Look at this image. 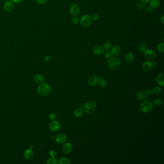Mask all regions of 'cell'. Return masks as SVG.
<instances>
[{
    "instance_id": "1",
    "label": "cell",
    "mask_w": 164,
    "mask_h": 164,
    "mask_svg": "<svg viewBox=\"0 0 164 164\" xmlns=\"http://www.w3.org/2000/svg\"><path fill=\"white\" fill-rule=\"evenodd\" d=\"M51 89L49 85L46 83H40L38 88L37 92L39 95L45 96L49 95L51 92Z\"/></svg>"
},
{
    "instance_id": "2",
    "label": "cell",
    "mask_w": 164,
    "mask_h": 164,
    "mask_svg": "<svg viewBox=\"0 0 164 164\" xmlns=\"http://www.w3.org/2000/svg\"><path fill=\"white\" fill-rule=\"evenodd\" d=\"M108 59V66L109 69L114 71L119 68L121 65V62L120 59L118 57L115 56H111Z\"/></svg>"
},
{
    "instance_id": "3",
    "label": "cell",
    "mask_w": 164,
    "mask_h": 164,
    "mask_svg": "<svg viewBox=\"0 0 164 164\" xmlns=\"http://www.w3.org/2000/svg\"><path fill=\"white\" fill-rule=\"evenodd\" d=\"M153 108V103L150 100H145L144 102H141L140 106L141 111L145 113H147L151 112Z\"/></svg>"
},
{
    "instance_id": "4",
    "label": "cell",
    "mask_w": 164,
    "mask_h": 164,
    "mask_svg": "<svg viewBox=\"0 0 164 164\" xmlns=\"http://www.w3.org/2000/svg\"><path fill=\"white\" fill-rule=\"evenodd\" d=\"M83 107L84 111L86 113L91 114L95 112L97 108V105L96 102L94 101H90L83 105Z\"/></svg>"
},
{
    "instance_id": "5",
    "label": "cell",
    "mask_w": 164,
    "mask_h": 164,
    "mask_svg": "<svg viewBox=\"0 0 164 164\" xmlns=\"http://www.w3.org/2000/svg\"><path fill=\"white\" fill-rule=\"evenodd\" d=\"M92 19L91 16L89 15L86 14L82 16L79 20V22L81 26L84 28H89L91 25L92 23Z\"/></svg>"
},
{
    "instance_id": "6",
    "label": "cell",
    "mask_w": 164,
    "mask_h": 164,
    "mask_svg": "<svg viewBox=\"0 0 164 164\" xmlns=\"http://www.w3.org/2000/svg\"><path fill=\"white\" fill-rule=\"evenodd\" d=\"M145 57L148 60H153L156 57V54L154 51L151 49L146 50L144 52Z\"/></svg>"
},
{
    "instance_id": "7",
    "label": "cell",
    "mask_w": 164,
    "mask_h": 164,
    "mask_svg": "<svg viewBox=\"0 0 164 164\" xmlns=\"http://www.w3.org/2000/svg\"><path fill=\"white\" fill-rule=\"evenodd\" d=\"M61 127V124L57 120H53L50 123L49 128L50 131H57Z\"/></svg>"
},
{
    "instance_id": "8",
    "label": "cell",
    "mask_w": 164,
    "mask_h": 164,
    "mask_svg": "<svg viewBox=\"0 0 164 164\" xmlns=\"http://www.w3.org/2000/svg\"><path fill=\"white\" fill-rule=\"evenodd\" d=\"M69 12L73 16H77L80 13L79 7L76 4H73L70 7Z\"/></svg>"
},
{
    "instance_id": "9",
    "label": "cell",
    "mask_w": 164,
    "mask_h": 164,
    "mask_svg": "<svg viewBox=\"0 0 164 164\" xmlns=\"http://www.w3.org/2000/svg\"><path fill=\"white\" fill-rule=\"evenodd\" d=\"M72 150V145L70 142H66L62 147V151L64 154H69Z\"/></svg>"
},
{
    "instance_id": "10",
    "label": "cell",
    "mask_w": 164,
    "mask_h": 164,
    "mask_svg": "<svg viewBox=\"0 0 164 164\" xmlns=\"http://www.w3.org/2000/svg\"><path fill=\"white\" fill-rule=\"evenodd\" d=\"M4 9L7 12H12L14 9V5L13 2L10 1H6L4 3Z\"/></svg>"
},
{
    "instance_id": "11",
    "label": "cell",
    "mask_w": 164,
    "mask_h": 164,
    "mask_svg": "<svg viewBox=\"0 0 164 164\" xmlns=\"http://www.w3.org/2000/svg\"><path fill=\"white\" fill-rule=\"evenodd\" d=\"M56 141L58 144H63L67 140V137L64 134H59L57 135L55 137Z\"/></svg>"
},
{
    "instance_id": "12",
    "label": "cell",
    "mask_w": 164,
    "mask_h": 164,
    "mask_svg": "<svg viewBox=\"0 0 164 164\" xmlns=\"http://www.w3.org/2000/svg\"><path fill=\"white\" fill-rule=\"evenodd\" d=\"M148 96H149V94H148L147 92L141 91H139L137 93L136 97L139 100L145 101L146 99H147Z\"/></svg>"
},
{
    "instance_id": "13",
    "label": "cell",
    "mask_w": 164,
    "mask_h": 164,
    "mask_svg": "<svg viewBox=\"0 0 164 164\" xmlns=\"http://www.w3.org/2000/svg\"><path fill=\"white\" fill-rule=\"evenodd\" d=\"M105 49L104 47L100 45H98L94 46L92 49V52L94 54L96 55H101L104 52Z\"/></svg>"
},
{
    "instance_id": "14",
    "label": "cell",
    "mask_w": 164,
    "mask_h": 164,
    "mask_svg": "<svg viewBox=\"0 0 164 164\" xmlns=\"http://www.w3.org/2000/svg\"><path fill=\"white\" fill-rule=\"evenodd\" d=\"M153 66L152 63L150 62V61H147L142 64V68L145 71L148 72L152 69Z\"/></svg>"
},
{
    "instance_id": "15",
    "label": "cell",
    "mask_w": 164,
    "mask_h": 164,
    "mask_svg": "<svg viewBox=\"0 0 164 164\" xmlns=\"http://www.w3.org/2000/svg\"><path fill=\"white\" fill-rule=\"evenodd\" d=\"M111 53L112 55L114 56H117L119 55L121 53V48L118 45H114L111 50Z\"/></svg>"
},
{
    "instance_id": "16",
    "label": "cell",
    "mask_w": 164,
    "mask_h": 164,
    "mask_svg": "<svg viewBox=\"0 0 164 164\" xmlns=\"http://www.w3.org/2000/svg\"><path fill=\"white\" fill-rule=\"evenodd\" d=\"M156 80L158 85L161 87H163L164 85V73H159L157 76Z\"/></svg>"
},
{
    "instance_id": "17",
    "label": "cell",
    "mask_w": 164,
    "mask_h": 164,
    "mask_svg": "<svg viewBox=\"0 0 164 164\" xmlns=\"http://www.w3.org/2000/svg\"><path fill=\"white\" fill-rule=\"evenodd\" d=\"M24 157L27 160H30L33 157V153L32 150L29 149L24 152Z\"/></svg>"
},
{
    "instance_id": "18",
    "label": "cell",
    "mask_w": 164,
    "mask_h": 164,
    "mask_svg": "<svg viewBox=\"0 0 164 164\" xmlns=\"http://www.w3.org/2000/svg\"><path fill=\"white\" fill-rule=\"evenodd\" d=\"M149 5L152 8H157L160 5V1L159 0H150Z\"/></svg>"
},
{
    "instance_id": "19",
    "label": "cell",
    "mask_w": 164,
    "mask_h": 164,
    "mask_svg": "<svg viewBox=\"0 0 164 164\" xmlns=\"http://www.w3.org/2000/svg\"><path fill=\"white\" fill-rule=\"evenodd\" d=\"M98 77L97 76L93 75L89 79V84L90 85L93 86L97 84Z\"/></svg>"
},
{
    "instance_id": "20",
    "label": "cell",
    "mask_w": 164,
    "mask_h": 164,
    "mask_svg": "<svg viewBox=\"0 0 164 164\" xmlns=\"http://www.w3.org/2000/svg\"><path fill=\"white\" fill-rule=\"evenodd\" d=\"M34 80L37 83L40 84L44 81V77L41 74H37L34 77Z\"/></svg>"
},
{
    "instance_id": "21",
    "label": "cell",
    "mask_w": 164,
    "mask_h": 164,
    "mask_svg": "<svg viewBox=\"0 0 164 164\" xmlns=\"http://www.w3.org/2000/svg\"><path fill=\"white\" fill-rule=\"evenodd\" d=\"M100 87L101 88H105L106 85V82L105 79H102L101 78H99L97 80V83Z\"/></svg>"
},
{
    "instance_id": "22",
    "label": "cell",
    "mask_w": 164,
    "mask_h": 164,
    "mask_svg": "<svg viewBox=\"0 0 164 164\" xmlns=\"http://www.w3.org/2000/svg\"><path fill=\"white\" fill-rule=\"evenodd\" d=\"M134 58V56L133 53H128L126 54L125 56V59L126 61L128 62H131L133 60Z\"/></svg>"
},
{
    "instance_id": "23",
    "label": "cell",
    "mask_w": 164,
    "mask_h": 164,
    "mask_svg": "<svg viewBox=\"0 0 164 164\" xmlns=\"http://www.w3.org/2000/svg\"><path fill=\"white\" fill-rule=\"evenodd\" d=\"M74 114L76 117H77V118L81 117L83 115V110L82 109L80 108H78L76 109L74 111Z\"/></svg>"
},
{
    "instance_id": "24",
    "label": "cell",
    "mask_w": 164,
    "mask_h": 164,
    "mask_svg": "<svg viewBox=\"0 0 164 164\" xmlns=\"http://www.w3.org/2000/svg\"><path fill=\"white\" fill-rule=\"evenodd\" d=\"M162 91V89L160 87L155 86L153 89L152 92L154 94V95H159L161 93Z\"/></svg>"
},
{
    "instance_id": "25",
    "label": "cell",
    "mask_w": 164,
    "mask_h": 164,
    "mask_svg": "<svg viewBox=\"0 0 164 164\" xmlns=\"http://www.w3.org/2000/svg\"><path fill=\"white\" fill-rule=\"evenodd\" d=\"M147 44L146 43H141V44L139 46V50L141 52L144 53L145 51L147 50Z\"/></svg>"
},
{
    "instance_id": "26",
    "label": "cell",
    "mask_w": 164,
    "mask_h": 164,
    "mask_svg": "<svg viewBox=\"0 0 164 164\" xmlns=\"http://www.w3.org/2000/svg\"><path fill=\"white\" fill-rule=\"evenodd\" d=\"M59 164H70L71 162L69 160V159L67 158H64L60 159L59 160Z\"/></svg>"
},
{
    "instance_id": "27",
    "label": "cell",
    "mask_w": 164,
    "mask_h": 164,
    "mask_svg": "<svg viewBox=\"0 0 164 164\" xmlns=\"http://www.w3.org/2000/svg\"><path fill=\"white\" fill-rule=\"evenodd\" d=\"M157 50L159 52L164 53V43H159L157 46Z\"/></svg>"
},
{
    "instance_id": "28",
    "label": "cell",
    "mask_w": 164,
    "mask_h": 164,
    "mask_svg": "<svg viewBox=\"0 0 164 164\" xmlns=\"http://www.w3.org/2000/svg\"><path fill=\"white\" fill-rule=\"evenodd\" d=\"M46 163L47 164H57L58 163V162L56 158H51L48 159Z\"/></svg>"
},
{
    "instance_id": "29",
    "label": "cell",
    "mask_w": 164,
    "mask_h": 164,
    "mask_svg": "<svg viewBox=\"0 0 164 164\" xmlns=\"http://www.w3.org/2000/svg\"><path fill=\"white\" fill-rule=\"evenodd\" d=\"M111 43H110V42L107 41V42H106L104 43L103 47H104V49L106 50H108L111 48Z\"/></svg>"
},
{
    "instance_id": "30",
    "label": "cell",
    "mask_w": 164,
    "mask_h": 164,
    "mask_svg": "<svg viewBox=\"0 0 164 164\" xmlns=\"http://www.w3.org/2000/svg\"><path fill=\"white\" fill-rule=\"evenodd\" d=\"M162 104V101L160 99H155L153 102V104L155 106H160Z\"/></svg>"
},
{
    "instance_id": "31",
    "label": "cell",
    "mask_w": 164,
    "mask_h": 164,
    "mask_svg": "<svg viewBox=\"0 0 164 164\" xmlns=\"http://www.w3.org/2000/svg\"><path fill=\"white\" fill-rule=\"evenodd\" d=\"M71 21L73 24H78L79 23V19L78 17H76V16H73V17L71 18Z\"/></svg>"
},
{
    "instance_id": "32",
    "label": "cell",
    "mask_w": 164,
    "mask_h": 164,
    "mask_svg": "<svg viewBox=\"0 0 164 164\" xmlns=\"http://www.w3.org/2000/svg\"><path fill=\"white\" fill-rule=\"evenodd\" d=\"M104 56H105L106 59H109L112 56V53H111V51L109 50H106V51L105 53Z\"/></svg>"
},
{
    "instance_id": "33",
    "label": "cell",
    "mask_w": 164,
    "mask_h": 164,
    "mask_svg": "<svg viewBox=\"0 0 164 164\" xmlns=\"http://www.w3.org/2000/svg\"><path fill=\"white\" fill-rule=\"evenodd\" d=\"M56 117H57L56 115V114L54 113H51L49 115V116L50 119L51 120H55L56 118Z\"/></svg>"
},
{
    "instance_id": "34",
    "label": "cell",
    "mask_w": 164,
    "mask_h": 164,
    "mask_svg": "<svg viewBox=\"0 0 164 164\" xmlns=\"http://www.w3.org/2000/svg\"><path fill=\"white\" fill-rule=\"evenodd\" d=\"M92 17V20H94V21H97L98 19L99 15L97 13H93L92 15L91 16Z\"/></svg>"
},
{
    "instance_id": "35",
    "label": "cell",
    "mask_w": 164,
    "mask_h": 164,
    "mask_svg": "<svg viewBox=\"0 0 164 164\" xmlns=\"http://www.w3.org/2000/svg\"><path fill=\"white\" fill-rule=\"evenodd\" d=\"M35 1L39 4H44L47 3L48 0H35Z\"/></svg>"
},
{
    "instance_id": "36",
    "label": "cell",
    "mask_w": 164,
    "mask_h": 164,
    "mask_svg": "<svg viewBox=\"0 0 164 164\" xmlns=\"http://www.w3.org/2000/svg\"><path fill=\"white\" fill-rule=\"evenodd\" d=\"M56 152L54 150H52V151L50 152V155L52 157V158H55L56 155Z\"/></svg>"
},
{
    "instance_id": "37",
    "label": "cell",
    "mask_w": 164,
    "mask_h": 164,
    "mask_svg": "<svg viewBox=\"0 0 164 164\" xmlns=\"http://www.w3.org/2000/svg\"><path fill=\"white\" fill-rule=\"evenodd\" d=\"M50 59V57L49 56H46L44 57V62H48V61H49Z\"/></svg>"
},
{
    "instance_id": "38",
    "label": "cell",
    "mask_w": 164,
    "mask_h": 164,
    "mask_svg": "<svg viewBox=\"0 0 164 164\" xmlns=\"http://www.w3.org/2000/svg\"><path fill=\"white\" fill-rule=\"evenodd\" d=\"M140 1L141 3H143V4H147V3H149V2L150 1V0H140Z\"/></svg>"
},
{
    "instance_id": "39",
    "label": "cell",
    "mask_w": 164,
    "mask_h": 164,
    "mask_svg": "<svg viewBox=\"0 0 164 164\" xmlns=\"http://www.w3.org/2000/svg\"><path fill=\"white\" fill-rule=\"evenodd\" d=\"M24 0H12V2H13L15 3H19L22 2H23Z\"/></svg>"
},
{
    "instance_id": "40",
    "label": "cell",
    "mask_w": 164,
    "mask_h": 164,
    "mask_svg": "<svg viewBox=\"0 0 164 164\" xmlns=\"http://www.w3.org/2000/svg\"><path fill=\"white\" fill-rule=\"evenodd\" d=\"M146 11L147 12H149V13H151L152 12V8H151V7H147V8H146Z\"/></svg>"
},
{
    "instance_id": "41",
    "label": "cell",
    "mask_w": 164,
    "mask_h": 164,
    "mask_svg": "<svg viewBox=\"0 0 164 164\" xmlns=\"http://www.w3.org/2000/svg\"><path fill=\"white\" fill-rule=\"evenodd\" d=\"M160 22H161V23L163 25L164 23V15H163L162 17H161V18H160Z\"/></svg>"
},
{
    "instance_id": "42",
    "label": "cell",
    "mask_w": 164,
    "mask_h": 164,
    "mask_svg": "<svg viewBox=\"0 0 164 164\" xmlns=\"http://www.w3.org/2000/svg\"><path fill=\"white\" fill-rule=\"evenodd\" d=\"M147 93L148 94H151V93L152 92V91H151L150 89H148V90H147Z\"/></svg>"
},
{
    "instance_id": "43",
    "label": "cell",
    "mask_w": 164,
    "mask_h": 164,
    "mask_svg": "<svg viewBox=\"0 0 164 164\" xmlns=\"http://www.w3.org/2000/svg\"><path fill=\"white\" fill-rule=\"evenodd\" d=\"M152 64H153V66H157V65H158V62H157L156 61H154V62L152 63Z\"/></svg>"
},
{
    "instance_id": "44",
    "label": "cell",
    "mask_w": 164,
    "mask_h": 164,
    "mask_svg": "<svg viewBox=\"0 0 164 164\" xmlns=\"http://www.w3.org/2000/svg\"><path fill=\"white\" fill-rule=\"evenodd\" d=\"M33 147H33V145H30V149H31V150H32V149H33Z\"/></svg>"
},
{
    "instance_id": "45",
    "label": "cell",
    "mask_w": 164,
    "mask_h": 164,
    "mask_svg": "<svg viewBox=\"0 0 164 164\" xmlns=\"http://www.w3.org/2000/svg\"><path fill=\"white\" fill-rule=\"evenodd\" d=\"M80 105H81V107H83V104H81Z\"/></svg>"
},
{
    "instance_id": "46",
    "label": "cell",
    "mask_w": 164,
    "mask_h": 164,
    "mask_svg": "<svg viewBox=\"0 0 164 164\" xmlns=\"http://www.w3.org/2000/svg\"><path fill=\"white\" fill-rule=\"evenodd\" d=\"M5 1H8V0H5Z\"/></svg>"
}]
</instances>
